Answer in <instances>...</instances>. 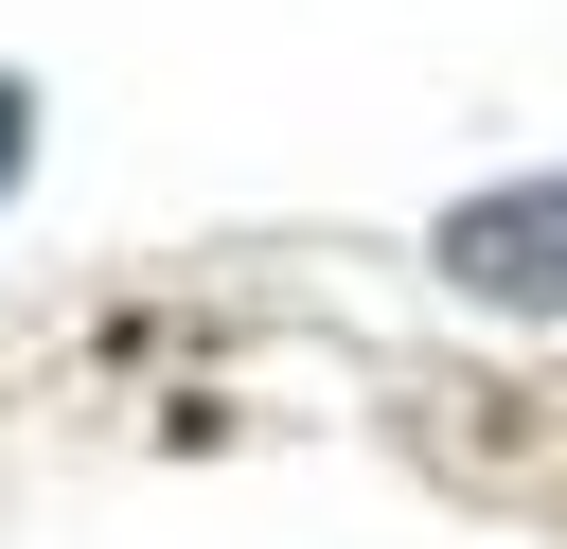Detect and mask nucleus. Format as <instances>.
<instances>
[{
	"mask_svg": "<svg viewBox=\"0 0 567 549\" xmlns=\"http://www.w3.org/2000/svg\"><path fill=\"white\" fill-rule=\"evenodd\" d=\"M425 283H461L478 319H567V159L461 195V213L425 230Z\"/></svg>",
	"mask_w": 567,
	"mask_h": 549,
	"instance_id": "1",
	"label": "nucleus"
},
{
	"mask_svg": "<svg viewBox=\"0 0 567 549\" xmlns=\"http://www.w3.org/2000/svg\"><path fill=\"white\" fill-rule=\"evenodd\" d=\"M18 177H35V89L0 71V195H18Z\"/></svg>",
	"mask_w": 567,
	"mask_h": 549,
	"instance_id": "2",
	"label": "nucleus"
}]
</instances>
